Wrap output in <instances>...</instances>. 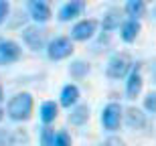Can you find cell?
Segmentation results:
<instances>
[{"instance_id": "obj_19", "label": "cell", "mask_w": 156, "mask_h": 146, "mask_svg": "<svg viewBox=\"0 0 156 146\" xmlns=\"http://www.w3.org/2000/svg\"><path fill=\"white\" fill-rule=\"evenodd\" d=\"M55 132H53L49 126L47 128H43V132H41V146H55Z\"/></svg>"}, {"instance_id": "obj_24", "label": "cell", "mask_w": 156, "mask_h": 146, "mask_svg": "<svg viewBox=\"0 0 156 146\" xmlns=\"http://www.w3.org/2000/svg\"><path fill=\"white\" fill-rule=\"evenodd\" d=\"M99 146H124V142H122L120 138H116V136H110L108 140H104Z\"/></svg>"}, {"instance_id": "obj_3", "label": "cell", "mask_w": 156, "mask_h": 146, "mask_svg": "<svg viewBox=\"0 0 156 146\" xmlns=\"http://www.w3.org/2000/svg\"><path fill=\"white\" fill-rule=\"evenodd\" d=\"M73 53V43L71 39L67 37H57V39H53L49 43V47H47V55L51 61H61V59H67Z\"/></svg>"}, {"instance_id": "obj_2", "label": "cell", "mask_w": 156, "mask_h": 146, "mask_svg": "<svg viewBox=\"0 0 156 146\" xmlns=\"http://www.w3.org/2000/svg\"><path fill=\"white\" fill-rule=\"evenodd\" d=\"M132 67V59L128 53H116L114 57L108 61V77L112 79H120L130 71Z\"/></svg>"}, {"instance_id": "obj_17", "label": "cell", "mask_w": 156, "mask_h": 146, "mask_svg": "<svg viewBox=\"0 0 156 146\" xmlns=\"http://www.w3.org/2000/svg\"><path fill=\"white\" fill-rule=\"evenodd\" d=\"M138 33H140V23L138 20H126V23L122 24V39L126 43H132V41H136V37H138Z\"/></svg>"}, {"instance_id": "obj_12", "label": "cell", "mask_w": 156, "mask_h": 146, "mask_svg": "<svg viewBox=\"0 0 156 146\" xmlns=\"http://www.w3.org/2000/svg\"><path fill=\"white\" fill-rule=\"evenodd\" d=\"M120 24H124V23H122V10H120V8H110V10L104 14V20H101V29L110 33V30L118 29Z\"/></svg>"}, {"instance_id": "obj_29", "label": "cell", "mask_w": 156, "mask_h": 146, "mask_svg": "<svg viewBox=\"0 0 156 146\" xmlns=\"http://www.w3.org/2000/svg\"><path fill=\"white\" fill-rule=\"evenodd\" d=\"M2 41H4V39H0V45H2Z\"/></svg>"}, {"instance_id": "obj_11", "label": "cell", "mask_w": 156, "mask_h": 146, "mask_svg": "<svg viewBox=\"0 0 156 146\" xmlns=\"http://www.w3.org/2000/svg\"><path fill=\"white\" fill-rule=\"evenodd\" d=\"M124 116H126L128 128L140 130V128H144V126H146V116L142 114V110H138V108H128Z\"/></svg>"}, {"instance_id": "obj_15", "label": "cell", "mask_w": 156, "mask_h": 146, "mask_svg": "<svg viewBox=\"0 0 156 146\" xmlns=\"http://www.w3.org/2000/svg\"><path fill=\"white\" fill-rule=\"evenodd\" d=\"M124 10H126V14L132 18V20H138L140 16H144L146 4H144V0H128L126 6H124Z\"/></svg>"}, {"instance_id": "obj_18", "label": "cell", "mask_w": 156, "mask_h": 146, "mask_svg": "<svg viewBox=\"0 0 156 146\" xmlns=\"http://www.w3.org/2000/svg\"><path fill=\"white\" fill-rule=\"evenodd\" d=\"M89 73V65L85 61H73L71 63V75L73 77H83Z\"/></svg>"}, {"instance_id": "obj_28", "label": "cell", "mask_w": 156, "mask_h": 146, "mask_svg": "<svg viewBox=\"0 0 156 146\" xmlns=\"http://www.w3.org/2000/svg\"><path fill=\"white\" fill-rule=\"evenodd\" d=\"M154 16H156V6H154Z\"/></svg>"}, {"instance_id": "obj_14", "label": "cell", "mask_w": 156, "mask_h": 146, "mask_svg": "<svg viewBox=\"0 0 156 146\" xmlns=\"http://www.w3.org/2000/svg\"><path fill=\"white\" fill-rule=\"evenodd\" d=\"M89 120V105L81 104V105H75L69 114V122L73 126H83V124Z\"/></svg>"}, {"instance_id": "obj_6", "label": "cell", "mask_w": 156, "mask_h": 146, "mask_svg": "<svg viewBox=\"0 0 156 146\" xmlns=\"http://www.w3.org/2000/svg\"><path fill=\"white\" fill-rule=\"evenodd\" d=\"M95 29H98V23L93 20V18H85V20H81L73 27L71 30V37L75 39V41H87V39H91L95 35Z\"/></svg>"}, {"instance_id": "obj_20", "label": "cell", "mask_w": 156, "mask_h": 146, "mask_svg": "<svg viewBox=\"0 0 156 146\" xmlns=\"http://www.w3.org/2000/svg\"><path fill=\"white\" fill-rule=\"evenodd\" d=\"M0 146H16L14 134L10 130H0Z\"/></svg>"}, {"instance_id": "obj_8", "label": "cell", "mask_w": 156, "mask_h": 146, "mask_svg": "<svg viewBox=\"0 0 156 146\" xmlns=\"http://www.w3.org/2000/svg\"><path fill=\"white\" fill-rule=\"evenodd\" d=\"M29 12L39 24L47 23V20L51 18V8H49V4H47L45 0H30L29 2Z\"/></svg>"}, {"instance_id": "obj_9", "label": "cell", "mask_w": 156, "mask_h": 146, "mask_svg": "<svg viewBox=\"0 0 156 146\" xmlns=\"http://www.w3.org/2000/svg\"><path fill=\"white\" fill-rule=\"evenodd\" d=\"M142 91V73H140V63L130 71L128 75V81H126V94L130 99H134L136 95Z\"/></svg>"}, {"instance_id": "obj_10", "label": "cell", "mask_w": 156, "mask_h": 146, "mask_svg": "<svg viewBox=\"0 0 156 146\" xmlns=\"http://www.w3.org/2000/svg\"><path fill=\"white\" fill-rule=\"evenodd\" d=\"M83 8H85V2H83V0H71V2H67V4L61 6V10H59V20H61V23H67V20H71V18L79 16L81 12H83Z\"/></svg>"}, {"instance_id": "obj_22", "label": "cell", "mask_w": 156, "mask_h": 146, "mask_svg": "<svg viewBox=\"0 0 156 146\" xmlns=\"http://www.w3.org/2000/svg\"><path fill=\"white\" fill-rule=\"evenodd\" d=\"M144 108H146L148 112H152V114L156 112V91H150V94L146 95V99H144Z\"/></svg>"}, {"instance_id": "obj_13", "label": "cell", "mask_w": 156, "mask_h": 146, "mask_svg": "<svg viewBox=\"0 0 156 146\" xmlns=\"http://www.w3.org/2000/svg\"><path fill=\"white\" fill-rule=\"evenodd\" d=\"M77 99H79V87L69 83V85H65L63 91H61V105L63 108H71V105L77 104Z\"/></svg>"}, {"instance_id": "obj_4", "label": "cell", "mask_w": 156, "mask_h": 146, "mask_svg": "<svg viewBox=\"0 0 156 146\" xmlns=\"http://www.w3.org/2000/svg\"><path fill=\"white\" fill-rule=\"evenodd\" d=\"M45 35H47L45 29H41L39 24H33V27H27L23 30V41L33 51H41V49L45 47Z\"/></svg>"}, {"instance_id": "obj_26", "label": "cell", "mask_w": 156, "mask_h": 146, "mask_svg": "<svg viewBox=\"0 0 156 146\" xmlns=\"http://www.w3.org/2000/svg\"><path fill=\"white\" fill-rule=\"evenodd\" d=\"M2 99H4V98H2V87H0V101H2Z\"/></svg>"}, {"instance_id": "obj_1", "label": "cell", "mask_w": 156, "mask_h": 146, "mask_svg": "<svg viewBox=\"0 0 156 146\" xmlns=\"http://www.w3.org/2000/svg\"><path fill=\"white\" fill-rule=\"evenodd\" d=\"M30 114H33V95L30 94L23 91V94H16L14 98H10V101H8V116L14 122L29 120Z\"/></svg>"}, {"instance_id": "obj_5", "label": "cell", "mask_w": 156, "mask_h": 146, "mask_svg": "<svg viewBox=\"0 0 156 146\" xmlns=\"http://www.w3.org/2000/svg\"><path fill=\"white\" fill-rule=\"evenodd\" d=\"M122 105L116 104V101H112L104 108V114H101V124H104L105 130H116L122 122Z\"/></svg>"}, {"instance_id": "obj_7", "label": "cell", "mask_w": 156, "mask_h": 146, "mask_svg": "<svg viewBox=\"0 0 156 146\" xmlns=\"http://www.w3.org/2000/svg\"><path fill=\"white\" fill-rule=\"evenodd\" d=\"M20 59V47L14 41H2L0 45V65H10Z\"/></svg>"}, {"instance_id": "obj_21", "label": "cell", "mask_w": 156, "mask_h": 146, "mask_svg": "<svg viewBox=\"0 0 156 146\" xmlns=\"http://www.w3.org/2000/svg\"><path fill=\"white\" fill-rule=\"evenodd\" d=\"M55 146H71V136L65 130H59L55 136Z\"/></svg>"}, {"instance_id": "obj_23", "label": "cell", "mask_w": 156, "mask_h": 146, "mask_svg": "<svg viewBox=\"0 0 156 146\" xmlns=\"http://www.w3.org/2000/svg\"><path fill=\"white\" fill-rule=\"evenodd\" d=\"M8 10H10L8 2H6V0H0V24L6 20V16H8Z\"/></svg>"}, {"instance_id": "obj_16", "label": "cell", "mask_w": 156, "mask_h": 146, "mask_svg": "<svg viewBox=\"0 0 156 146\" xmlns=\"http://www.w3.org/2000/svg\"><path fill=\"white\" fill-rule=\"evenodd\" d=\"M59 114V105L55 101H45V104L41 105V122L49 126L51 122H55V118Z\"/></svg>"}, {"instance_id": "obj_27", "label": "cell", "mask_w": 156, "mask_h": 146, "mask_svg": "<svg viewBox=\"0 0 156 146\" xmlns=\"http://www.w3.org/2000/svg\"><path fill=\"white\" fill-rule=\"evenodd\" d=\"M154 79H156V67H154Z\"/></svg>"}, {"instance_id": "obj_25", "label": "cell", "mask_w": 156, "mask_h": 146, "mask_svg": "<svg viewBox=\"0 0 156 146\" xmlns=\"http://www.w3.org/2000/svg\"><path fill=\"white\" fill-rule=\"evenodd\" d=\"M2 118H4V110H2V108H0V120H2Z\"/></svg>"}]
</instances>
